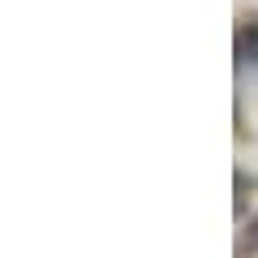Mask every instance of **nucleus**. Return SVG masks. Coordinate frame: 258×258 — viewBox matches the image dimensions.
Wrapping results in <instances>:
<instances>
[{
	"label": "nucleus",
	"instance_id": "obj_1",
	"mask_svg": "<svg viewBox=\"0 0 258 258\" xmlns=\"http://www.w3.org/2000/svg\"><path fill=\"white\" fill-rule=\"evenodd\" d=\"M249 249L258 254V215H254V224H249Z\"/></svg>",
	"mask_w": 258,
	"mask_h": 258
}]
</instances>
